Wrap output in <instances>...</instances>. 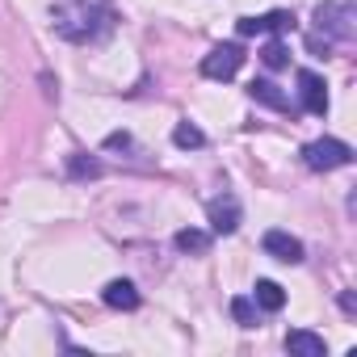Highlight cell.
Masks as SVG:
<instances>
[{
  "label": "cell",
  "mask_w": 357,
  "mask_h": 357,
  "mask_svg": "<svg viewBox=\"0 0 357 357\" xmlns=\"http://www.w3.org/2000/svg\"><path fill=\"white\" fill-rule=\"evenodd\" d=\"M51 22H55V30L68 43H89V38L109 30V9L105 5H89V0H72V5H55L51 9Z\"/></svg>",
  "instance_id": "cell-1"
},
{
  "label": "cell",
  "mask_w": 357,
  "mask_h": 357,
  "mask_svg": "<svg viewBox=\"0 0 357 357\" xmlns=\"http://www.w3.org/2000/svg\"><path fill=\"white\" fill-rule=\"evenodd\" d=\"M315 26L328 43H353L357 38V5L353 0H324L315 9Z\"/></svg>",
  "instance_id": "cell-2"
},
{
  "label": "cell",
  "mask_w": 357,
  "mask_h": 357,
  "mask_svg": "<svg viewBox=\"0 0 357 357\" xmlns=\"http://www.w3.org/2000/svg\"><path fill=\"white\" fill-rule=\"evenodd\" d=\"M349 160H353V147L340 139H315L303 147V164L311 172H332V168H344Z\"/></svg>",
  "instance_id": "cell-3"
},
{
  "label": "cell",
  "mask_w": 357,
  "mask_h": 357,
  "mask_svg": "<svg viewBox=\"0 0 357 357\" xmlns=\"http://www.w3.org/2000/svg\"><path fill=\"white\" fill-rule=\"evenodd\" d=\"M240 63H244V51H240L236 43H219V47L202 59V76H206V80H231V76L240 72Z\"/></svg>",
  "instance_id": "cell-4"
},
{
  "label": "cell",
  "mask_w": 357,
  "mask_h": 357,
  "mask_svg": "<svg viewBox=\"0 0 357 357\" xmlns=\"http://www.w3.org/2000/svg\"><path fill=\"white\" fill-rule=\"evenodd\" d=\"M236 30H240L244 38H252V34H290V30H294V13H290V9H273V13H265V17H240Z\"/></svg>",
  "instance_id": "cell-5"
},
{
  "label": "cell",
  "mask_w": 357,
  "mask_h": 357,
  "mask_svg": "<svg viewBox=\"0 0 357 357\" xmlns=\"http://www.w3.org/2000/svg\"><path fill=\"white\" fill-rule=\"evenodd\" d=\"M298 97H303V109L307 114H315V118H324L328 114V84H324V76H315V72H298Z\"/></svg>",
  "instance_id": "cell-6"
},
{
  "label": "cell",
  "mask_w": 357,
  "mask_h": 357,
  "mask_svg": "<svg viewBox=\"0 0 357 357\" xmlns=\"http://www.w3.org/2000/svg\"><path fill=\"white\" fill-rule=\"evenodd\" d=\"M206 219H211V231H215V236H231V231L240 227V202H236L231 194H223V198H211V206H206Z\"/></svg>",
  "instance_id": "cell-7"
},
{
  "label": "cell",
  "mask_w": 357,
  "mask_h": 357,
  "mask_svg": "<svg viewBox=\"0 0 357 357\" xmlns=\"http://www.w3.org/2000/svg\"><path fill=\"white\" fill-rule=\"evenodd\" d=\"M261 244H265V252H269L273 261H282V265H298V261H303V244H298L290 231H278V227H273V231H265Z\"/></svg>",
  "instance_id": "cell-8"
},
{
  "label": "cell",
  "mask_w": 357,
  "mask_h": 357,
  "mask_svg": "<svg viewBox=\"0 0 357 357\" xmlns=\"http://www.w3.org/2000/svg\"><path fill=\"white\" fill-rule=\"evenodd\" d=\"M101 303H105V307H114V311H135V307H139V290H135V282L114 278V282L101 290Z\"/></svg>",
  "instance_id": "cell-9"
},
{
  "label": "cell",
  "mask_w": 357,
  "mask_h": 357,
  "mask_svg": "<svg viewBox=\"0 0 357 357\" xmlns=\"http://www.w3.org/2000/svg\"><path fill=\"white\" fill-rule=\"evenodd\" d=\"M286 349H290L294 357H324V353H328L324 336H315V332H307V328H294V332L286 336Z\"/></svg>",
  "instance_id": "cell-10"
},
{
  "label": "cell",
  "mask_w": 357,
  "mask_h": 357,
  "mask_svg": "<svg viewBox=\"0 0 357 357\" xmlns=\"http://www.w3.org/2000/svg\"><path fill=\"white\" fill-rule=\"evenodd\" d=\"M248 97H252L257 105H269V109H290V97H286L273 80H252V84H248Z\"/></svg>",
  "instance_id": "cell-11"
},
{
  "label": "cell",
  "mask_w": 357,
  "mask_h": 357,
  "mask_svg": "<svg viewBox=\"0 0 357 357\" xmlns=\"http://www.w3.org/2000/svg\"><path fill=\"white\" fill-rule=\"evenodd\" d=\"M252 303H257L261 311H282V307H286V290H282L278 282L261 278V282L252 286Z\"/></svg>",
  "instance_id": "cell-12"
},
{
  "label": "cell",
  "mask_w": 357,
  "mask_h": 357,
  "mask_svg": "<svg viewBox=\"0 0 357 357\" xmlns=\"http://www.w3.org/2000/svg\"><path fill=\"white\" fill-rule=\"evenodd\" d=\"M172 244H176V252H194V257H202L206 248H211V231H198V227H181L172 236Z\"/></svg>",
  "instance_id": "cell-13"
},
{
  "label": "cell",
  "mask_w": 357,
  "mask_h": 357,
  "mask_svg": "<svg viewBox=\"0 0 357 357\" xmlns=\"http://www.w3.org/2000/svg\"><path fill=\"white\" fill-rule=\"evenodd\" d=\"M68 172L76 176V181H93V176H101V160H93V155H68Z\"/></svg>",
  "instance_id": "cell-14"
},
{
  "label": "cell",
  "mask_w": 357,
  "mask_h": 357,
  "mask_svg": "<svg viewBox=\"0 0 357 357\" xmlns=\"http://www.w3.org/2000/svg\"><path fill=\"white\" fill-rule=\"evenodd\" d=\"M172 143H176V147H202L206 135H202L194 122H176V126H172Z\"/></svg>",
  "instance_id": "cell-15"
},
{
  "label": "cell",
  "mask_w": 357,
  "mask_h": 357,
  "mask_svg": "<svg viewBox=\"0 0 357 357\" xmlns=\"http://www.w3.org/2000/svg\"><path fill=\"white\" fill-rule=\"evenodd\" d=\"M261 63H265V68H273V72H278V68H286V63H290V51H286V43H282V38L265 43V47H261Z\"/></svg>",
  "instance_id": "cell-16"
},
{
  "label": "cell",
  "mask_w": 357,
  "mask_h": 357,
  "mask_svg": "<svg viewBox=\"0 0 357 357\" xmlns=\"http://www.w3.org/2000/svg\"><path fill=\"white\" fill-rule=\"evenodd\" d=\"M231 319H236V324H244V328H252V324H257V303H252V298H244V294H240V298H231Z\"/></svg>",
  "instance_id": "cell-17"
},
{
  "label": "cell",
  "mask_w": 357,
  "mask_h": 357,
  "mask_svg": "<svg viewBox=\"0 0 357 357\" xmlns=\"http://www.w3.org/2000/svg\"><path fill=\"white\" fill-rule=\"evenodd\" d=\"M307 47H311L315 55H328V51H332L336 43H328V38H319V34H311V38H307Z\"/></svg>",
  "instance_id": "cell-18"
},
{
  "label": "cell",
  "mask_w": 357,
  "mask_h": 357,
  "mask_svg": "<svg viewBox=\"0 0 357 357\" xmlns=\"http://www.w3.org/2000/svg\"><path fill=\"white\" fill-rule=\"evenodd\" d=\"M105 147H109V151H118V147H130V135H126V130H114V135L105 139Z\"/></svg>",
  "instance_id": "cell-19"
}]
</instances>
